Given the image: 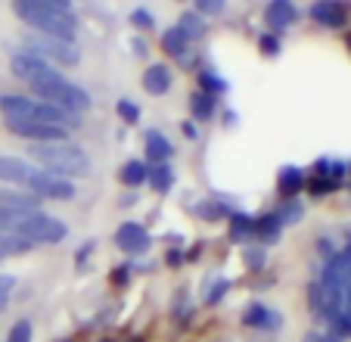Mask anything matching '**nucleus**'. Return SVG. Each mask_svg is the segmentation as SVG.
<instances>
[{"mask_svg":"<svg viewBox=\"0 0 351 342\" xmlns=\"http://www.w3.org/2000/svg\"><path fill=\"white\" fill-rule=\"evenodd\" d=\"M13 13L25 22L32 32L50 34L60 41H72L78 34V16L72 13L66 0H13Z\"/></svg>","mask_w":351,"mask_h":342,"instance_id":"nucleus-1","label":"nucleus"},{"mask_svg":"<svg viewBox=\"0 0 351 342\" xmlns=\"http://www.w3.org/2000/svg\"><path fill=\"white\" fill-rule=\"evenodd\" d=\"M28 162L62 181H72V184L87 178L93 168L90 156L72 140H66V144H32L28 146Z\"/></svg>","mask_w":351,"mask_h":342,"instance_id":"nucleus-2","label":"nucleus"},{"mask_svg":"<svg viewBox=\"0 0 351 342\" xmlns=\"http://www.w3.org/2000/svg\"><path fill=\"white\" fill-rule=\"evenodd\" d=\"M0 112L7 122H22V125H50V128H62V131H75L81 128V115L62 112L56 106L34 100L28 93H3L0 97Z\"/></svg>","mask_w":351,"mask_h":342,"instance_id":"nucleus-3","label":"nucleus"},{"mask_svg":"<svg viewBox=\"0 0 351 342\" xmlns=\"http://www.w3.org/2000/svg\"><path fill=\"white\" fill-rule=\"evenodd\" d=\"M28 91H32L34 100H44V103L56 106V109H62V112H72V115H84V112H90V106H93L90 93H87L81 84L69 81L66 75H56V78H50V81H40V84L28 87Z\"/></svg>","mask_w":351,"mask_h":342,"instance_id":"nucleus-4","label":"nucleus"},{"mask_svg":"<svg viewBox=\"0 0 351 342\" xmlns=\"http://www.w3.org/2000/svg\"><path fill=\"white\" fill-rule=\"evenodd\" d=\"M22 50L32 53V56H40L50 66H78L81 62V50L72 44V41H60L50 38V34H38V32H25L22 34Z\"/></svg>","mask_w":351,"mask_h":342,"instance_id":"nucleus-5","label":"nucleus"},{"mask_svg":"<svg viewBox=\"0 0 351 342\" xmlns=\"http://www.w3.org/2000/svg\"><path fill=\"white\" fill-rule=\"evenodd\" d=\"M16 237L28 240L32 246L38 243H62L69 237V224L60 221L53 215H44V212H25L22 221L13 227Z\"/></svg>","mask_w":351,"mask_h":342,"instance_id":"nucleus-6","label":"nucleus"},{"mask_svg":"<svg viewBox=\"0 0 351 342\" xmlns=\"http://www.w3.org/2000/svg\"><path fill=\"white\" fill-rule=\"evenodd\" d=\"M10 72L16 75L19 81H25L28 87H34V84H40V81H50V78H56V69L50 66V62H44L40 56H32V53H25L19 47V50L10 56Z\"/></svg>","mask_w":351,"mask_h":342,"instance_id":"nucleus-7","label":"nucleus"},{"mask_svg":"<svg viewBox=\"0 0 351 342\" xmlns=\"http://www.w3.org/2000/svg\"><path fill=\"white\" fill-rule=\"evenodd\" d=\"M28 193H34L38 199H53V203H69V199H75V193H78V187L72 184V181H62L56 178V174H50V171H34L32 181L25 184Z\"/></svg>","mask_w":351,"mask_h":342,"instance_id":"nucleus-8","label":"nucleus"},{"mask_svg":"<svg viewBox=\"0 0 351 342\" xmlns=\"http://www.w3.org/2000/svg\"><path fill=\"white\" fill-rule=\"evenodd\" d=\"M243 327L258 330V333H277V330L283 327V315L265 302H249L243 308Z\"/></svg>","mask_w":351,"mask_h":342,"instance_id":"nucleus-9","label":"nucleus"},{"mask_svg":"<svg viewBox=\"0 0 351 342\" xmlns=\"http://www.w3.org/2000/svg\"><path fill=\"white\" fill-rule=\"evenodd\" d=\"M115 246L121 252H128V255H143V252H149L153 240H149V233H146V227L140 221H125L115 231Z\"/></svg>","mask_w":351,"mask_h":342,"instance_id":"nucleus-10","label":"nucleus"},{"mask_svg":"<svg viewBox=\"0 0 351 342\" xmlns=\"http://www.w3.org/2000/svg\"><path fill=\"white\" fill-rule=\"evenodd\" d=\"M7 131L16 137L28 140V144H66L69 131L62 128H50V125H22V122H7Z\"/></svg>","mask_w":351,"mask_h":342,"instance_id":"nucleus-11","label":"nucleus"},{"mask_svg":"<svg viewBox=\"0 0 351 342\" xmlns=\"http://www.w3.org/2000/svg\"><path fill=\"white\" fill-rule=\"evenodd\" d=\"M308 16L317 22L320 28H345L348 25V7L339 0H314L308 7Z\"/></svg>","mask_w":351,"mask_h":342,"instance_id":"nucleus-12","label":"nucleus"},{"mask_svg":"<svg viewBox=\"0 0 351 342\" xmlns=\"http://www.w3.org/2000/svg\"><path fill=\"white\" fill-rule=\"evenodd\" d=\"M298 16L302 13H298L295 3H289V0H271V3L265 7V25H267L271 34H280L289 25H295Z\"/></svg>","mask_w":351,"mask_h":342,"instance_id":"nucleus-13","label":"nucleus"},{"mask_svg":"<svg viewBox=\"0 0 351 342\" xmlns=\"http://www.w3.org/2000/svg\"><path fill=\"white\" fill-rule=\"evenodd\" d=\"M34 171H38V165H32L28 159L0 156V181H3V184H16L19 190H25V184L32 181Z\"/></svg>","mask_w":351,"mask_h":342,"instance_id":"nucleus-14","label":"nucleus"},{"mask_svg":"<svg viewBox=\"0 0 351 342\" xmlns=\"http://www.w3.org/2000/svg\"><path fill=\"white\" fill-rule=\"evenodd\" d=\"M308 184V171H302L298 165H283V168L277 171V196L283 199H295L298 193L305 190Z\"/></svg>","mask_w":351,"mask_h":342,"instance_id":"nucleus-15","label":"nucleus"},{"mask_svg":"<svg viewBox=\"0 0 351 342\" xmlns=\"http://www.w3.org/2000/svg\"><path fill=\"white\" fill-rule=\"evenodd\" d=\"M143 144H146V159H149L146 165H168V159L178 152L171 140L165 137V131H159V128H149Z\"/></svg>","mask_w":351,"mask_h":342,"instance_id":"nucleus-16","label":"nucleus"},{"mask_svg":"<svg viewBox=\"0 0 351 342\" xmlns=\"http://www.w3.org/2000/svg\"><path fill=\"white\" fill-rule=\"evenodd\" d=\"M162 50H165V56H171V60L184 62V66H193L190 41H186V34L180 32L178 25H171V28H165V32H162Z\"/></svg>","mask_w":351,"mask_h":342,"instance_id":"nucleus-17","label":"nucleus"},{"mask_svg":"<svg viewBox=\"0 0 351 342\" xmlns=\"http://www.w3.org/2000/svg\"><path fill=\"white\" fill-rule=\"evenodd\" d=\"M174 84V72L165 62H153V66L143 72V91L153 93V97H165Z\"/></svg>","mask_w":351,"mask_h":342,"instance_id":"nucleus-18","label":"nucleus"},{"mask_svg":"<svg viewBox=\"0 0 351 342\" xmlns=\"http://www.w3.org/2000/svg\"><path fill=\"white\" fill-rule=\"evenodd\" d=\"M0 205L13 212H40L44 199H38L28 190H13V187H0Z\"/></svg>","mask_w":351,"mask_h":342,"instance_id":"nucleus-19","label":"nucleus"},{"mask_svg":"<svg viewBox=\"0 0 351 342\" xmlns=\"http://www.w3.org/2000/svg\"><path fill=\"white\" fill-rule=\"evenodd\" d=\"M280 237H283V224H280V218L274 215V212H265V215L255 218V240H258V246H274L280 243Z\"/></svg>","mask_w":351,"mask_h":342,"instance_id":"nucleus-20","label":"nucleus"},{"mask_svg":"<svg viewBox=\"0 0 351 342\" xmlns=\"http://www.w3.org/2000/svg\"><path fill=\"white\" fill-rule=\"evenodd\" d=\"M227 237L233 243H245V240H255V218L245 215V212H233L227 215Z\"/></svg>","mask_w":351,"mask_h":342,"instance_id":"nucleus-21","label":"nucleus"},{"mask_svg":"<svg viewBox=\"0 0 351 342\" xmlns=\"http://www.w3.org/2000/svg\"><path fill=\"white\" fill-rule=\"evenodd\" d=\"M174 181H178V174H174V168H171V165H149V174H146V184L153 187V193H159V196H165V193L174 187Z\"/></svg>","mask_w":351,"mask_h":342,"instance_id":"nucleus-22","label":"nucleus"},{"mask_svg":"<svg viewBox=\"0 0 351 342\" xmlns=\"http://www.w3.org/2000/svg\"><path fill=\"white\" fill-rule=\"evenodd\" d=\"M215 112H218V97H208V93L196 91L190 97V115L193 122H212Z\"/></svg>","mask_w":351,"mask_h":342,"instance_id":"nucleus-23","label":"nucleus"},{"mask_svg":"<svg viewBox=\"0 0 351 342\" xmlns=\"http://www.w3.org/2000/svg\"><path fill=\"white\" fill-rule=\"evenodd\" d=\"M146 174H149V165L143 162V159H128L125 165L119 168V181L125 187H140V184H146Z\"/></svg>","mask_w":351,"mask_h":342,"instance_id":"nucleus-24","label":"nucleus"},{"mask_svg":"<svg viewBox=\"0 0 351 342\" xmlns=\"http://www.w3.org/2000/svg\"><path fill=\"white\" fill-rule=\"evenodd\" d=\"M178 28L186 34V41H202L206 38V32H208V25H206V19L196 13V10H184L180 13V19H178Z\"/></svg>","mask_w":351,"mask_h":342,"instance_id":"nucleus-25","label":"nucleus"},{"mask_svg":"<svg viewBox=\"0 0 351 342\" xmlns=\"http://www.w3.org/2000/svg\"><path fill=\"white\" fill-rule=\"evenodd\" d=\"M196 81H199V91L208 93V97H221V93H227V87H230L215 69H208V66L196 69Z\"/></svg>","mask_w":351,"mask_h":342,"instance_id":"nucleus-26","label":"nucleus"},{"mask_svg":"<svg viewBox=\"0 0 351 342\" xmlns=\"http://www.w3.org/2000/svg\"><path fill=\"white\" fill-rule=\"evenodd\" d=\"M34 246L28 240L16 237V233H0V262L3 258H13V255H28Z\"/></svg>","mask_w":351,"mask_h":342,"instance_id":"nucleus-27","label":"nucleus"},{"mask_svg":"<svg viewBox=\"0 0 351 342\" xmlns=\"http://www.w3.org/2000/svg\"><path fill=\"white\" fill-rule=\"evenodd\" d=\"M274 215L280 218V224L283 227H292V224H298L302 218H305V205H302V199H286V203L277 205V212Z\"/></svg>","mask_w":351,"mask_h":342,"instance_id":"nucleus-28","label":"nucleus"},{"mask_svg":"<svg viewBox=\"0 0 351 342\" xmlns=\"http://www.w3.org/2000/svg\"><path fill=\"white\" fill-rule=\"evenodd\" d=\"M342 264H345V286H342V317L348 323V333H351V246H345L342 252Z\"/></svg>","mask_w":351,"mask_h":342,"instance_id":"nucleus-29","label":"nucleus"},{"mask_svg":"<svg viewBox=\"0 0 351 342\" xmlns=\"http://www.w3.org/2000/svg\"><path fill=\"white\" fill-rule=\"evenodd\" d=\"M243 264L249 271H252V274H261V271H265V264H267V249L265 246H249V249L243 252Z\"/></svg>","mask_w":351,"mask_h":342,"instance_id":"nucleus-30","label":"nucleus"},{"mask_svg":"<svg viewBox=\"0 0 351 342\" xmlns=\"http://www.w3.org/2000/svg\"><path fill=\"white\" fill-rule=\"evenodd\" d=\"M115 112H119V119L125 122V125H137V122H140V106L134 103L131 97H119Z\"/></svg>","mask_w":351,"mask_h":342,"instance_id":"nucleus-31","label":"nucleus"},{"mask_svg":"<svg viewBox=\"0 0 351 342\" xmlns=\"http://www.w3.org/2000/svg\"><path fill=\"white\" fill-rule=\"evenodd\" d=\"M305 190L311 193L314 199H320V196H326V193L339 190V184H336V181H330V178H314V174H308V184H305Z\"/></svg>","mask_w":351,"mask_h":342,"instance_id":"nucleus-32","label":"nucleus"},{"mask_svg":"<svg viewBox=\"0 0 351 342\" xmlns=\"http://www.w3.org/2000/svg\"><path fill=\"white\" fill-rule=\"evenodd\" d=\"M128 22H131L134 28H140V32H153V28H156V16L149 13V10H146V7L131 10V16H128Z\"/></svg>","mask_w":351,"mask_h":342,"instance_id":"nucleus-33","label":"nucleus"},{"mask_svg":"<svg viewBox=\"0 0 351 342\" xmlns=\"http://www.w3.org/2000/svg\"><path fill=\"white\" fill-rule=\"evenodd\" d=\"M32 336H34L32 321H28V317H19V321H16L13 327H10L7 342H32Z\"/></svg>","mask_w":351,"mask_h":342,"instance_id":"nucleus-34","label":"nucleus"},{"mask_svg":"<svg viewBox=\"0 0 351 342\" xmlns=\"http://www.w3.org/2000/svg\"><path fill=\"white\" fill-rule=\"evenodd\" d=\"M258 50L265 53V56H280V50H283V41H280V34H258Z\"/></svg>","mask_w":351,"mask_h":342,"instance_id":"nucleus-35","label":"nucleus"},{"mask_svg":"<svg viewBox=\"0 0 351 342\" xmlns=\"http://www.w3.org/2000/svg\"><path fill=\"white\" fill-rule=\"evenodd\" d=\"M193 10L206 19V16H221L224 13V3H221V0H196V7Z\"/></svg>","mask_w":351,"mask_h":342,"instance_id":"nucleus-36","label":"nucleus"},{"mask_svg":"<svg viewBox=\"0 0 351 342\" xmlns=\"http://www.w3.org/2000/svg\"><path fill=\"white\" fill-rule=\"evenodd\" d=\"M308 305L317 317H324V293H320V283H311L308 286Z\"/></svg>","mask_w":351,"mask_h":342,"instance_id":"nucleus-37","label":"nucleus"},{"mask_svg":"<svg viewBox=\"0 0 351 342\" xmlns=\"http://www.w3.org/2000/svg\"><path fill=\"white\" fill-rule=\"evenodd\" d=\"M227 293H230V280H218V283L212 286V290L206 293V305H218L221 299L227 296Z\"/></svg>","mask_w":351,"mask_h":342,"instance_id":"nucleus-38","label":"nucleus"},{"mask_svg":"<svg viewBox=\"0 0 351 342\" xmlns=\"http://www.w3.org/2000/svg\"><path fill=\"white\" fill-rule=\"evenodd\" d=\"M131 283V264H121L112 271V286H128Z\"/></svg>","mask_w":351,"mask_h":342,"instance_id":"nucleus-39","label":"nucleus"},{"mask_svg":"<svg viewBox=\"0 0 351 342\" xmlns=\"http://www.w3.org/2000/svg\"><path fill=\"white\" fill-rule=\"evenodd\" d=\"M184 262H186V255L178 249V246H171V249L165 252V264H168V268H180Z\"/></svg>","mask_w":351,"mask_h":342,"instance_id":"nucleus-40","label":"nucleus"},{"mask_svg":"<svg viewBox=\"0 0 351 342\" xmlns=\"http://www.w3.org/2000/svg\"><path fill=\"white\" fill-rule=\"evenodd\" d=\"M180 131H184L186 140H199V128H196V122H193V119L180 122Z\"/></svg>","mask_w":351,"mask_h":342,"instance_id":"nucleus-41","label":"nucleus"},{"mask_svg":"<svg viewBox=\"0 0 351 342\" xmlns=\"http://www.w3.org/2000/svg\"><path fill=\"white\" fill-rule=\"evenodd\" d=\"M16 286V277L13 274H0V296H10V290Z\"/></svg>","mask_w":351,"mask_h":342,"instance_id":"nucleus-42","label":"nucleus"},{"mask_svg":"<svg viewBox=\"0 0 351 342\" xmlns=\"http://www.w3.org/2000/svg\"><path fill=\"white\" fill-rule=\"evenodd\" d=\"M134 53H137V56H146V53H149V47H146L143 38H134Z\"/></svg>","mask_w":351,"mask_h":342,"instance_id":"nucleus-43","label":"nucleus"},{"mask_svg":"<svg viewBox=\"0 0 351 342\" xmlns=\"http://www.w3.org/2000/svg\"><path fill=\"white\" fill-rule=\"evenodd\" d=\"M90 252H93V243H87L84 249H81L78 255H75V262H78V264H84V262H87V255H90Z\"/></svg>","mask_w":351,"mask_h":342,"instance_id":"nucleus-44","label":"nucleus"},{"mask_svg":"<svg viewBox=\"0 0 351 342\" xmlns=\"http://www.w3.org/2000/svg\"><path fill=\"white\" fill-rule=\"evenodd\" d=\"M305 342H339V339H336V336H320V333H311Z\"/></svg>","mask_w":351,"mask_h":342,"instance_id":"nucleus-45","label":"nucleus"},{"mask_svg":"<svg viewBox=\"0 0 351 342\" xmlns=\"http://www.w3.org/2000/svg\"><path fill=\"white\" fill-rule=\"evenodd\" d=\"M119 205H137V193H125V196L119 199Z\"/></svg>","mask_w":351,"mask_h":342,"instance_id":"nucleus-46","label":"nucleus"},{"mask_svg":"<svg viewBox=\"0 0 351 342\" xmlns=\"http://www.w3.org/2000/svg\"><path fill=\"white\" fill-rule=\"evenodd\" d=\"M7 308V296H0V311Z\"/></svg>","mask_w":351,"mask_h":342,"instance_id":"nucleus-47","label":"nucleus"},{"mask_svg":"<svg viewBox=\"0 0 351 342\" xmlns=\"http://www.w3.org/2000/svg\"><path fill=\"white\" fill-rule=\"evenodd\" d=\"M345 44H348V50H351V34H348V38H345Z\"/></svg>","mask_w":351,"mask_h":342,"instance_id":"nucleus-48","label":"nucleus"},{"mask_svg":"<svg viewBox=\"0 0 351 342\" xmlns=\"http://www.w3.org/2000/svg\"><path fill=\"white\" fill-rule=\"evenodd\" d=\"M56 342H72V339H56Z\"/></svg>","mask_w":351,"mask_h":342,"instance_id":"nucleus-49","label":"nucleus"},{"mask_svg":"<svg viewBox=\"0 0 351 342\" xmlns=\"http://www.w3.org/2000/svg\"><path fill=\"white\" fill-rule=\"evenodd\" d=\"M99 342H112V339H99Z\"/></svg>","mask_w":351,"mask_h":342,"instance_id":"nucleus-50","label":"nucleus"}]
</instances>
